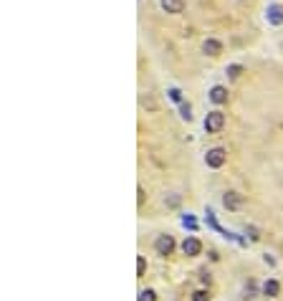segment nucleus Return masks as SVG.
Listing matches in <instances>:
<instances>
[{
	"mask_svg": "<svg viewBox=\"0 0 283 301\" xmlns=\"http://www.w3.org/2000/svg\"><path fill=\"white\" fill-rule=\"evenodd\" d=\"M182 253H185V256H190V258L200 256V253H202V243H200L198 238H195V235H187L185 243H182Z\"/></svg>",
	"mask_w": 283,
	"mask_h": 301,
	"instance_id": "nucleus-4",
	"label": "nucleus"
},
{
	"mask_svg": "<svg viewBox=\"0 0 283 301\" xmlns=\"http://www.w3.org/2000/svg\"><path fill=\"white\" fill-rule=\"evenodd\" d=\"M266 18H268V23L281 26V23H283V5H278V3L268 5V8H266Z\"/></svg>",
	"mask_w": 283,
	"mask_h": 301,
	"instance_id": "nucleus-6",
	"label": "nucleus"
},
{
	"mask_svg": "<svg viewBox=\"0 0 283 301\" xmlns=\"http://www.w3.org/2000/svg\"><path fill=\"white\" fill-rule=\"evenodd\" d=\"M228 76L230 79H241L243 76V66H241V63H233V66H228Z\"/></svg>",
	"mask_w": 283,
	"mask_h": 301,
	"instance_id": "nucleus-12",
	"label": "nucleus"
},
{
	"mask_svg": "<svg viewBox=\"0 0 283 301\" xmlns=\"http://www.w3.org/2000/svg\"><path fill=\"white\" fill-rule=\"evenodd\" d=\"M192 109H190V104H185V101H180V117L185 119V122H190L192 119V114H190Z\"/></svg>",
	"mask_w": 283,
	"mask_h": 301,
	"instance_id": "nucleus-13",
	"label": "nucleus"
},
{
	"mask_svg": "<svg viewBox=\"0 0 283 301\" xmlns=\"http://www.w3.org/2000/svg\"><path fill=\"white\" fill-rule=\"evenodd\" d=\"M192 301H210V291H205V289L195 291V294H192Z\"/></svg>",
	"mask_w": 283,
	"mask_h": 301,
	"instance_id": "nucleus-14",
	"label": "nucleus"
},
{
	"mask_svg": "<svg viewBox=\"0 0 283 301\" xmlns=\"http://www.w3.org/2000/svg\"><path fill=\"white\" fill-rule=\"evenodd\" d=\"M210 101L217 104V106L228 104V89H225V86H212V89H210Z\"/></svg>",
	"mask_w": 283,
	"mask_h": 301,
	"instance_id": "nucleus-8",
	"label": "nucleus"
},
{
	"mask_svg": "<svg viewBox=\"0 0 283 301\" xmlns=\"http://www.w3.org/2000/svg\"><path fill=\"white\" fill-rule=\"evenodd\" d=\"M144 268H147V261H144V256L137 258V276H144Z\"/></svg>",
	"mask_w": 283,
	"mask_h": 301,
	"instance_id": "nucleus-15",
	"label": "nucleus"
},
{
	"mask_svg": "<svg viewBox=\"0 0 283 301\" xmlns=\"http://www.w3.org/2000/svg\"><path fill=\"white\" fill-rule=\"evenodd\" d=\"M167 94H169V99H172V101H182V91H180V89H169Z\"/></svg>",
	"mask_w": 283,
	"mask_h": 301,
	"instance_id": "nucleus-16",
	"label": "nucleus"
},
{
	"mask_svg": "<svg viewBox=\"0 0 283 301\" xmlns=\"http://www.w3.org/2000/svg\"><path fill=\"white\" fill-rule=\"evenodd\" d=\"M225 127V114L220 109H215L205 117V132L207 134H215V132H220V129Z\"/></svg>",
	"mask_w": 283,
	"mask_h": 301,
	"instance_id": "nucleus-2",
	"label": "nucleus"
},
{
	"mask_svg": "<svg viewBox=\"0 0 283 301\" xmlns=\"http://www.w3.org/2000/svg\"><path fill=\"white\" fill-rule=\"evenodd\" d=\"M155 251L160 253V256H172V251H175V238H172V235H157V241H155Z\"/></svg>",
	"mask_w": 283,
	"mask_h": 301,
	"instance_id": "nucleus-3",
	"label": "nucleus"
},
{
	"mask_svg": "<svg viewBox=\"0 0 283 301\" xmlns=\"http://www.w3.org/2000/svg\"><path fill=\"white\" fill-rule=\"evenodd\" d=\"M139 301H157L155 289H142V291H139Z\"/></svg>",
	"mask_w": 283,
	"mask_h": 301,
	"instance_id": "nucleus-11",
	"label": "nucleus"
},
{
	"mask_svg": "<svg viewBox=\"0 0 283 301\" xmlns=\"http://www.w3.org/2000/svg\"><path fill=\"white\" fill-rule=\"evenodd\" d=\"M202 53H205V56H220V53H223V43L217 41V38H207V41L202 43Z\"/></svg>",
	"mask_w": 283,
	"mask_h": 301,
	"instance_id": "nucleus-7",
	"label": "nucleus"
},
{
	"mask_svg": "<svg viewBox=\"0 0 283 301\" xmlns=\"http://www.w3.org/2000/svg\"><path fill=\"white\" fill-rule=\"evenodd\" d=\"M223 205L228 210H238L243 205V195H238V192H225V195H223Z\"/></svg>",
	"mask_w": 283,
	"mask_h": 301,
	"instance_id": "nucleus-9",
	"label": "nucleus"
},
{
	"mask_svg": "<svg viewBox=\"0 0 283 301\" xmlns=\"http://www.w3.org/2000/svg\"><path fill=\"white\" fill-rule=\"evenodd\" d=\"M182 223H185V225H190V228H195V220H192V218H187V215L182 218Z\"/></svg>",
	"mask_w": 283,
	"mask_h": 301,
	"instance_id": "nucleus-17",
	"label": "nucleus"
},
{
	"mask_svg": "<svg viewBox=\"0 0 283 301\" xmlns=\"http://www.w3.org/2000/svg\"><path fill=\"white\" fill-rule=\"evenodd\" d=\"M225 160H228V152L223 147H212V149H207V155H205V165L212 167V170H220L225 165Z\"/></svg>",
	"mask_w": 283,
	"mask_h": 301,
	"instance_id": "nucleus-1",
	"label": "nucleus"
},
{
	"mask_svg": "<svg viewBox=\"0 0 283 301\" xmlns=\"http://www.w3.org/2000/svg\"><path fill=\"white\" fill-rule=\"evenodd\" d=\"M160 5H162V10L169 13V15H180V13L185 10V0H160Z\"/></svg>",
	"mask_w": 283,
	"mask_h": 301,
	"instance_id": "nucleus-5",
	"label": "nucleus"
},
{
	"mask_svg": "<svg viewBox=\"0 0 283 301\" xmlns=\"http://www.w3.org/2000/svg\"><path fill=\"white\" fill-rule=\"evenodd\" d=\"M263 294H266L268 299H273V296H278V294H281V284L276 281V278H268V281L263 284Z\"/></svg>",
	"mask_w": 283,
	"mask_h": 301,
	"instance_id": "nucleus-10",
	"label": "nucleus"
}]
</instances>
